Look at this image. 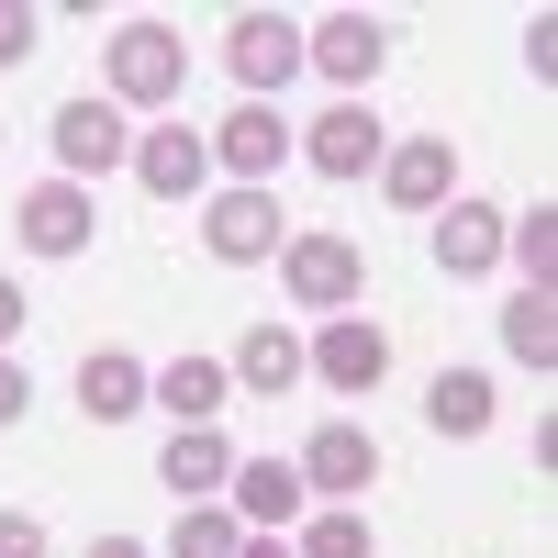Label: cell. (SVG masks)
<instances>
[{
  "label": "cell",
  "instance_id": "cell-1",
  "mask_svg": "<svg viewBox=\"0 0 558 558\" xmlns=\"http://www.w3.org/2000/svg\"><path fill=\"white\" fill-rule=\"evenodd\" d=\"M101 78H112V101H134V112H179V89H191V45H179V23H112Z\"/></svg>",
  "mask_w": 558,
  "mask_h": 558
},
{
  "label": "cell",
  "instance_id": "cell-2",
  "mask_svg": "<svg viewBox=\"0 0 558 558\" xmlns=\"http://www.w3.org/2000/svg\"><path fill=\"white\" fill-rule=\"evenodd\" d=\"M279 279H291V302H302V313H357L368 257H357L347 235H291V246H279Z\"/></svg>",
  "mask_w": 558,
  "mask_h": 558
},
{
  "label": "cell",
  "instance_id": "cell-3",
  "mask_svg": "<svg viewBox=\"0 0 558 558\" xmlns=\"http://www.w3.org/2000/svg\"><path fill=\"white\" fill-rule=\"evenodd\" d=\"M302 68H313V78H336L347 101H357V89L391 68V23H368V12H324V23L302 34Z\"/></svg>",
  "mask_w": 558,
  "mask_h": 558
},
{
  "label": "cell",
  "instance_id": "cell-4",
  "mask_svg": "<svg viewBox=\"0 0 558 558\" xmlns=\"http://www.w3.org/2000/svg\"><path fill=\"white\" fill-rule=\"evenodd\" d=\"M12 235H23L34 257H78L89 235H101V202H89L78 179H34V191L12 202Z\"/></svg>",
  "mask_w": 558,
  "mask_h": 558
},
{
  "label": "cell",
  "instance_id": "cell-5",
  "mask_svg": "<svg viewBox=\"0 0 558 558\" xmlns=\"http://www.w3.org/2000/svg\"><path fill=\"white\" fill-rule=\"evenodd\" d=\"M223 68L246 78V101H279V89L302 78V23H279V12H235V34H223Z\"/></svg>",
  "mask_w": 558,
  "mask_h": 558
},
{
  "label": "cell",
  "instance_id": "cell-6",
  "mask_svg": "<svg viewBox=\"0 0 558 558\" xmlns=\"http://www.w3.org/2000/svg\"><path fill=\"white\" fill-rule=\"evenodd\" d=\"M291 470H302V492H313V502H357L368 481H380V447H368V425H313Z\"/></svg>",
  "mask_w": 558,
  "mask_h": 558
},
{
  "label": "cell",
  "instance_id": "cell-7",
  "mask_svg": "<svg viewBox=\"0 0 558 558\" xmlns=\"http://www.w3.org/2000/svg\"><path fill=\"white\" fill-rule=\"evenodd\" d=\"M202 246H213L223 268H257V257L291 246V223H279L268 191H223V202H202Z\"/></svg>",
  "mask_w": 558,
  "mask_h": 558
},
{
  "label": "cell",
  "instance_id": "cell-8",
  "mask_svg": "<svg viewBox=\"0 0 558 558\" xmlns=\"http://www.w3.org/2000/svg\"><path fill=\"white\" fill-rule=\"evenodd\" d=\"M302 368H313V380H336V391H368V380L391 368V336H380L368 313H324V336L302 347Z\"/></svg>",
  "mask_w": 558,
  "mask_h": 558
},
{
  "label": "cell",
  "instance_id": "cell-9",
  "mask_svg": "<svg viewBox=\"0 0 558 558\" xmlns=\"http://www.w3.org/2000/svg\"><path fill=\"white\" fill-rule=\"evenodd\" d=\"M101 168H134V134H123V112H101V101H68L57 112V179H101Z\"/></svg>",
  "mask_w": 558,
  "mask_h": 558
},
{
  "label": "cell",
  "instance_id": "cell-10",
  "mask_svg": "<svg viewBox=\"0 0 558 558\" xmlns=\"http://www.w3.org/2000/svg\"><path fill=\"white\" fill-rule=\"evenodd\" d=\"M380 191H391L402 213H447V202H458V146H447V134L391 146V157H380Z\"/></svg>",
  "mask_w": 558,
  "mask_h": 558
},
{
  "label": "cell",
  "instance_id": "cell-11",
  "mask_svg": "<svg viewBox=\"0 0 558 558\" xmlns=\"http://www.w3.org/2000/svg\"><path fill=\"white\" fill-rule=\"evenodd\" d=\"M134 179H146V191H157V202H191V191H202V179H213V146H202V134H191V123H179V112H168L157 134H134Z\"/></svg>",
  "mask_w": 558,
  "mask_h": 558
},
{
  "label": "cell",
  "instance_id": "cell-12",
  "mask_svg": "<svg viewBox=\"0 0 558 558\" xmlns=\"http://www.w3.org/2000/svg\"><path fill=\"white\" fill-rule=\"evenodd\" d=\"M146 402L168 413V425H213V413L235 402V368L223 357H168V368H146Z\"/></svg>",
  "mask_w": 558,
  "mask_h": 558
},
{
  "label": "cell",
  "instance_id": "cell-13",
  "mask_svg": "<svg viewBox=\"0 0 558 558\" xmlns=\"http://www.w3.org/2000/svg\"><path fill=\"white\" fill-rule=\"evenodd\" d=\"M213 157L235 168V191H268V179H279V157H291V123H279L268 101H246V112H223V134H213Z\"/></svg>",
  "mask_w": 558,
  "mask_h": 558
},
{
  "label": "cell",
  "instance_id": "cell-14",
  "mask_svg": "<svg viewBox=\"0 0 558 558\" xmlns=\"http://www.w3.org/2000/svg\"><path fill=\"white\" fill-rule=\"evenodd\" d=\"M223 502H235V525L279 536V525H302V470H279V458H235V481H223Z\"/></svg>",
  "mask_w": 558,
  "mask_h": 558
},
{
  "label": "cell",
  "instance_id": "cell-15",
  "mask_svg": "<svg viewBox=\"0 0 558 558\" xmlns=\"http://www.w3.org/2000/svg\"><path fill=\"white\" fill-rule=\"evenodd\" d=\"M324 179H368V168H380L391 146H380V112H368V101H336V112H324L313 123V146H302Z\"/></svg>",
  "mask_w": 558,
  "mask_h": 558
},
{
  "label": "cell",
  "instance_id": "cell-16",
  "mask_svg": "<svg viewBox=\"0 0 558 558\" xmlns=\"http://www.w3.org/2000/svg\"><path fill=\"white\" fill-rule=\"evenodd\" d=\"M157 481H168V502H223V481H235V447H223L213 425H179L168 458H157Z\"/></svg>",
  "mask_w": 558,
  "mask_h": 558
},
{
  "label": "cell",
  "instance_id": "cell-17",
  "mask_svg": "<svg viewBox=\"0 0 558 558\" xmlns=\"http://www.w3.org/2000/svg\"><path fill=\"white\" fill-rule=\"evenodd\" d=\"M436 268L447 279H492L502 268V213L492 202H447L436 213Z\"/></svg>",
  "mask_w": 558,
  "mask_h": 558
},
{
  "label": "cell",
  "instance_id": "cell-18",
  "mask_svg": "<svg viewBox=\"0 0 558 558\" xmlns=\"http://www.w3.org/2000/svg\"><path fill=\"white\" fill-rule=\"evenodd\" d=\"M78 413H89V425H123V413H146V357L89 347V357H78Z\"/></svg>",
  "mask_w": 558,
  "mask_h": 558
},
{
  "label": "cell",
  "instance_id": "cell-19",
  "mask_svg": "<svg viewBox=\"0 0 558 558\" xmlns=\"http://www.w3.org/2000/svg\"><path fill=\"white\" fill-rule=\"evenodd\" d=\"M492 380H481V368H436V391H425V425L436 436H492Z\"/></svg>",
  "mask_w": 558,
  "mask_h": 558
},
{
  "label": "cell",
  "instance_id": "cell-20",
  "mask_svg": "<svg viewBox=\"0 0 558 558\" xmlns=\"http://www.w3.org/2000/svg\"><path fill=\"white\" fill-rule=\"evenodd\" d=\"M291 380H302V336L291 324H257L235 347V391H291Z\"/></svg>",
  "mask_w": 558,
  "mask_h": 558
},
{
  "label": "cell",
  "instance_id": "cell-21",
  "mask_svg": "<svg viewBox=\"0 0 558 558\" xmlns=\"http://www.w3.org/2000/svg\"><path fill=\"white\" fill-rule=\"evenodd\" d=\"M235 547H246L235 502H179V536H168V558H235Z\"/></svg>",
  "mask_w": 558,
  "mask_h": 558
},
{
  "label": "cell",
  "instance_id": "cell-22",
  "mask_svg": "<svg viewBox=\"0 0 558 558\" xmlns=\"http://www.w3.org/2000/svg\"><path fill=\"white\" fill-rule=\"evenodd\" d=\"M502 347H514L525 368H547L558 357V302L547 291H514V302H502Z\"/></svg>",
  "mask_w": 558,
  "mask_h": 558
},
{
  "label": "cell",
  "instance_id": "cell-23",
  "mask_svg": "<svg viewBox=\"0 0 558 558\" xmlns=\"http://www.w3.org/2000/svg\"><path fill=\"white\" fill-rule=\"evenodd\" d=\"M502 257H525V291H547V268H558V213L536 202L525 223H502Z\"/></svg>",
  "mask_w": 558,
  "mask_h": 558
},
{
  "label": "cell",
  "instance_id": "cell-24",
  "mask_svg": "<svg viewBox=\"0 0 558 558\" xmlns=\"http://www.w3.org/2000/svg\"><path fill=\"white\" fill-rule=\"evenodd\" d=\"M291 558H380V547H368V525L336 502V514H313V525H302V547H291Z\"/></svg>",
  "mask_w": 558,
  "mask_h": 558
},
{
  "label": "cell",
  "instance_id": "cell-25",
  "mask_svg": "<svg viewBox=\"0 0 558 558\" xmlns=\"http://www.w3.org/2000/svg\"><path fill=\"white\" fill-rule=\"evenodd\" d=\"M34 57V12H23V0H0V68H23Z\"/></svg>",
  "mask_w": 558,
  "mask_h": 558
},
{
  "label": "cell",
  "instance_id": "cell-26",
  "mask_svg": "<svg viewBox=\"0 0 558 558\" xmlns=\"http://www.w3.org/2000/svg\"><path fill=\"white\" fill-rule=\"evenodd\" d=\"M0 558H45V525L34 514H0Z\"/></svg>",
  "mask_w": 558,
  "mask_h": 558
},
{
  "label": "cell",
  "instance_id": "cell-27",
  "mask_svg": "<svg viewBox=\"0 0 558 558\" xmlns=\"http://www.w3.org/2000/svg\"><path fill=\"white\" fill-rule=\"evenodd\" d=\"M23 402H34V380L12 368V347H0V425H23Z\"/></svg>",
  "mask_w": 558,
  "mask_h": 558
},
{
  "label": "cell",
  "instance_id": "cell-28",
  "mask_svg": "<svg viewBox=\"0 0 558 558\" xmlns=\"http://www.w3.org/2000/svg\"><path fill=\"white\" fill-rule=\"evenodd\" d=\"M23 336V291H12V279H0V347H12Z\"/></svg>",
  "mask_w": 558,
  "mask_h": 558
},
{
  "label": "cell",
  "instance_id": "cell-29",
  "mask_svg": "<svg viewBox=\"0 0 558 558\" xmlns=\"http://www.w3.org/2000/svg\"><path fill=\"white\" fill-rule=\"evenodd\" d=\"M235 558H291V536H257V525H246V547H235Z\"/></svg>",
  "mask_w": 558,
  "mask_h": 558
},
{
  "label": "cell",
  "instance_id": "cell-30",
  "mask_svg": "<svg viewBox=\"0 0 558 558\" xmlns=\"http://www.w3.org/2000/svg\"><path fill=\"white\" fill-rule=\"evenodd\" d=\"M89 558H157V547H134V536H101V547H89Z\"/></svg>",
  "mask_w": 558,
  "mask_h": 558
}]
</instances>
